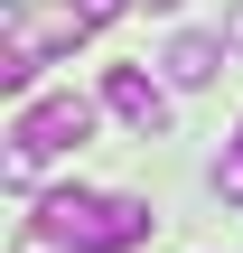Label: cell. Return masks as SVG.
Segmentation results:
<instances>
[{"mask_svg":"<svg viewBox=\"0 0 243 253\" xmlns=\"http://www.w3.org/2000/svg\"><path fill=\"white\" fill-rule=\"evenodd\" d=\"M215 197H234V207H243V141L225 150V160H215Z\"/></svg>","mask_w":243,"mask_h":253,"instance_id":"5","label":"cell"},{"mask_svg":"<svg viewBox=\"0 0 243 253\" xmlns=\"http://www.w3.org/2000/svg\"><path fill=\"white\" fill-rule=\"evenodd\" d=\"M103 113L131 122L140 141H159V131H169V84H159L150 66H103Z\"/></svg>","mask_w":243,"mask_h":253,"instance_id":"3","label":"cell"},{"mask_svg":"<svg viewBox=\"0 0 243 253\" xmlns=\"http://www.w3.org/2000/svg\"><path fill=\"white\" fill-rule=\"evenodd\" d=\"M225 56H234V47H225V28H215V38H197V28H187V38H169L159 75H169V84H215V75H225Z\"/></svg>","mask_w":243,"mask_h":253,"instance_id":"4","label":"cell"},{"mask_svg":"<svg viewBox=\"0 0 243 253\" xmlns=\"http://www.w3.org/2000/svg\"><path fill=\"white\" fill-rule=\"evenodd\" d=\"M84 141H94V103L84 94H37L9 122V150L19 160H56V150H84Z\"/></svg>","mask_w":243,"mask_h":253,"instance_id":"2","label":"cell"},{"mask_svg":"<svg viewBox=\"0 0 243 253\" xmlns=\"http://www.w3.org/2000/svg\"><path fill=\"white\" fill-rule=\"evenodd\" d=\"M225 47H234V56H243V0H234V9H225Z\"/></svg>","mask_w":243,"mask_h":253,"instance_id":"6","label":"cell"},{"mask_svg":"<svg viewBox=\"0 0 243 253\" xmlns=\"http://www.w3.org/2000/svg\"><path fill=\"white\" fill-rule=\"evenodd\" d=\"M28 225H47L66 253H131V244H150V207L140 197H103V188H56V197H37V216Z\"/></svg>","mask_w":243,"mask_h":253,"instance_id":"1","label":"cell"},{"mask_svg":"<svg viewBox=\"0 0 243 253\" xmlns=\"http://www.w3.org/2000/svg\"><path fill=\"white\" fill-rule=\"evenodd\" d=\"M234 141H243V131H234Z\"/></svg>","mask_w":243,"mask_h":253,"instance_id":"8","label":"cell"},{"mask_svg":"<svg viewBox=\"0 0 243 253\" xmlns=\"http://www.w3.org/2000/svg\"><path fill=\"white\" fill-rule=\"evenodd\" d=\"M131 9H178V0H131Z\"/></svg>","mask_w":243,"mask_h":253,"instance_id":"7","label":"cell"}]
</instances>
